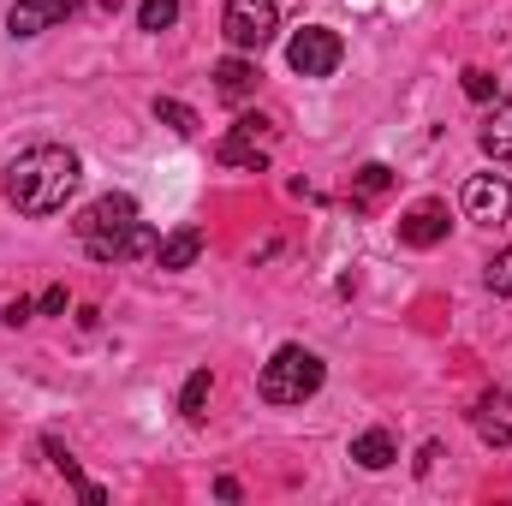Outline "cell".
Here are the masks:
<instances>
[{
  "mask_svg": "<svg viewBox=\"0 0 512 506\" xmlns=\"http://www.w3.org/2000/svg\"><path fill=\"white\" fill-rule=\"evenodd\" d=\"M78 179H84V167H78V155L66 143H36V149L12 155L6 197H12L18 215H54V209H66V197L78 191Z\"/></svg>",
  "mask_w": 512,
  "mask_h": 506,
  "instance_id": "1",
  "label": "cell"
},
{
  "mask_svg": "<svg viewBox=\"0 0 512 506\" xmlns=\"http://www.w3.org/2000/svg\"><path fill=\"white\" fill-rule=\"evenodd\" d=\"M72 233H78V245L96 256V262H155L161 251V239H155V227H143L137 221V203H131L126 191H108V197H96L78 221H72Z\"/></svg>",
  "mask_w": 512,
  "mask_h": 506,
  "instance_id": "2",
  "label": "cell"
},
{
  "mask_svg": "<svg viewBox=\"0 0 512 506\" xmlns=\"http://www.w3.org/2000/svg\"><path fill=\"white\" fill-rule=\"evenodd\" d=\"M322 376H328V370H322L316 352H304V346H280V352L262 364V381H256V387H262L268 405H304V399L322 387Z\"/></svg>",
  "mask_w": 512,
  "mask_h": 506,
  "instance_id": "3",
  "label": "cell"
},
{
  "mask_svg": "<svg viewBox=\"0 0 512 506\" xmlns=\"http://www.w3.org/2000/svg\"><path fill=\"white\" fill-rule=\"evenodd\" d=\"M221 30H227V42L239 54H262L274 42V30H280V6L274 0H227Z\"/></svg>",
  "mask_w": 512,
  "mask_h": 506,
  "instance_id": "4",
  "label": "cell"
},
{
  "mask_svg": "<svg viewBox=\"0 0 512 506\" xmlns=\"http://www.w3.org/2000/svg\"><path fill=\"white\" fill-rule=\"evenodd\" d=\"M340 60H346V42H340L334 30H322V24H304V30L286 42V66H292L298 78H334Z\"/></svg>",
  "mask_w": 512,
  "mask_h": 506,
  "instance_id": "5",
  "label": "cell"
},
{
  "mask_svg": "<svg viewBox=\"0 0 512 506\" xmlns=\"http://www.w3.org/2000/svg\"><path fill=\"white\" fill-rule=\"evenodd\" d=\"M465 215L471 221H483V227H501L512 215V185L501 173H477V179H465Z\"/></svg>",
  "mask_w": 512,
  "mask_h": 506,
  "instance_id": "6",
  "label": "cell"
},
{
  "mask_svg": "<svg viewBox=\"0 0 512 506\" xmlns=\"http://www.w3.org/2000/svg\"><path fill=\"white\" fill-rule=\"evenodd\" d=\"M72 12H78V0H12L6 30H12V36H42V30H54V24H66Z\"/></svg>",
  "mask_w": 512,
  "mask_h": 506,
  "instance_id": "7",
  "label": "cell"
},
{
  "mask_svg": "<svg viewBox=\"0 0 512 506\" xmlns=\"http://www.w3.org/2000/svg\"><path fill=\"white\" fill-rule=\"evenodd\" d=\"M447 209L441 203H417L411 215H399V245H411V251H429V245H441L447 239Z\"/></svg>",
  "mask_w": 512,
  "mask_h": 506,
  "instance_id": "8",
  "label": "cell"
},
{
  "mask_svg": "<svg viewBox=\"0 0 512 506\" xmlns=\"http://www.w3.org/2000/svg\"><path fill=\"white\" fill-rule=\"evenodd\" d=\"M256 84H262V72H256V60H245V54H227L221 66H215V96L221 102H251L256 96Z\"/></svg>",
  "mask_w": 512,
  "mask_h": 506,
  "instance_id": "9",
  "label": "cell"
},
{
  "mask_svg": "<svg viewBox=\"0 0 512 506\" xmlns=\"http://www.w3.org/2000/svg\"><path fill=\"white\" fill-rule=\"evenodd\" d=\"M203 256V227H173L167 239H161V251H155V262L167 268V274H179V268H191Z\"/></svg>",
  "mask_w": 512,
  "mask_h": 506,
  "instance_id": "10",
  "label": "cell"
},
{
  "mask_svg": "<svg viewBox=\"0 0 512 506\" xmlns=\"http://www.w3.org/2000/svg\"><path fill=\"white\" fill-rule=\"evenodd\" d=\"M352 459H358L364 471H387V465L399 459V447H393L387 429H364V435H352Z\"/></svg>",
  "mask_w": 512,
  "mask_h": 506,
  "instance_id": "11",
  "label": "cell"
},
{
  "mask_svg": "<svg viewBox=\"0 0 512 506\" xmlns=\"http://www.w3.org/2000/svg\"><path fill=\"white\" fill-rule=\"evenodd\" d=\"M483 155H495V161H512V102H495V114L483 120Z\"/></svg>",
  "mask_w": 512,
  "mask_h": 506,
  "instance_id": "12",
  "label": "cell"
},
{
  "mask_svg": "<svg viewBox=\"0 0 512 506\" xmlns=\"http://www.w3.org/2000/svg\"><path fill=\"white\" fill-rule=\"evenodd\" d=\"M215 155H221L227 167H251V173H262V167H268V149H262V143H245V137H233V131L215 143Z\"/></svg>",
  "mask_w": 512,
  "mask_h": 506,
  "instance_id": "13",
  "label": "cell"
},
{
  "mask_svg": "<svg viewBox=\"0 0 512 506\" xmlns=\"http://www.w3.org/2000/svg\"><path fill=\"white\" fill-rule=\"evenodd\" d=\"M387 185H393V167H382V161L358 167V179H352V203H358V209H370V203L382 197Z\"/></svg>",
  "mask_w": 512,
  "mask_h": 506,
  "instance_id": "14",
  "label": "cell"
},
{
  "mask_svg": "<svg viewBox=\"0 0 512 506\" xmlns=\"http://www.w3.org/2000/svg\"><path fill=\"white\" fill-rule=\"evenodd\" d=\"M209 387H215V381H209V370H191V381H185V393H179V411H185L191 423L203 417V405H209Z\"/></svg>",
  "mask_w": 512,
  "mask_h": 506,
  "instance_id": "15",
  "label": "cell"
},
{
  "mask_svg": "<svg viewBox=\"0 0 512 506\" xmlns=\"http://www.w3.org/2000/svg\"><path fill=\"white\" fill-rule=\"evenodd\" d=\"M155 120H161V126H173L179 137H191V131H197V114H191L185 102H173V96H155Z\"/></svg>",
  "mask_w": 512,
  "mask_h": 506,
  "instance_id": "16",
  "label": "cell"
},
{
  "mask_svg": "<svg viewBox=\"0 0 512 506\" xmlns=\"http://www.w3.org/2000/svg\"><path fill=\"white\" fill-rule=\"evenodd\" d=\"M173 18H179V0H143V6H137V24L155 30V36L173 30Z\"/></svg>",
  "mask_w": 512,
  "mask_h": 506,
  "instance_id": "17",
  "label": "cell"
},
{
  "mask_svg": "<svg viewBox=\"0 0 512 506\" xmlns=\"http://www.w3.org/2000/svg\"><path fill=\"white\" fill-rule=\"evenodd\" d=\"M233 137H245V143H262V149H268L274 120H262V114H239V120H233Z\"/></svg>",
  "mask_w": 512,
  "mask_h": 506,
  "instance_id": "18",
  "label": "cell"
},
{
  "mask_svg": "<svg viewBox=\"0 0 512 506\" xmlns=\"http://www.w3.org/2000/svg\"><path fill=\"white\" fill-rule=\"evenodd\" d=\"M42 453H48V459H54V471H60V477H66V483H72V489H78V483H84V471H78V459H72V453H66V447H60V441H54V435H48V441H42Z\"/></svg>",
  "mask_w": 512,
  "mask_h": 506,
  "instance_id": "19",
  "label": "cell"
},
{
  "mask_svg": "<svg viewBox=\"0 0 512 506\" xmlns=\"http://www.w3.org/2000/svg\"><path fill=\"white\" fill-rule=\"evenodd\" d=\"M489 292H495V298H512V245L489 262Z\"/></svg>",
  "mask_w": 512,
  "mask_h": 506,
  "instance_id": "20",
  "label": "cell"
},
{
  "mask_svg": "<svg viewBox=\"0 0 512 506\" xmlns=\"http://www.w3.org/2000/svg\"><path fill=\"white\" fill-rule=\"evenodd\" d=\"M459 84H465V96H471V102H495V78H489L483 66H471Z\"/></svg>",
  "mask_w": 512,
  "mask_h": 506,
  "instance_id": "21",
  "label": "cell"
},
{
  "mask_svg": "<svg viewBox=\"0 0 512 506\" xmlns=\"http://www.w3.org/2000/svg\"><path fill=\"white\" fill-rule=\"evenodd\" d=\"M477 435H483L489 447H507V441H512V429L501 423V417H489V411H477Z\"/></svg>",
  "mask_w": 512,
  "mask_h": 506,
  "instance_id": "22",
  "label": "cell"
},
{
  "mask_svg": "<svg viewBox=\"0 0 512 506\" xmlns=\"http://www.w3.org/2000/svg\"><path fill=\"white\" fill-rule=\"evenodd\" d=\"M36 310H42V316H60V310H66V286H48V292H42V304H36Z\"/></svg>",
  "mask_w": 512,
  "mask_h": 506,
  "instance_id": "23",
  "label": "cell"
},
{
  "mask_svg": "<svg viewBox=\"0 0 512 506\" xmlns=\"http://www.w3.org/2000/svg\"><path fill=\"white\" fill-rule=\"evenodd\" d=\"M30 310H36L30 298H12V304H6V328H24V322H30Z\"/></svg>",
  "mask_w": 512,
  "mask_h": 506,
  "instance_id": "24",
  "label": "cell"
}]
</instances>
